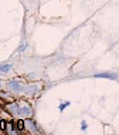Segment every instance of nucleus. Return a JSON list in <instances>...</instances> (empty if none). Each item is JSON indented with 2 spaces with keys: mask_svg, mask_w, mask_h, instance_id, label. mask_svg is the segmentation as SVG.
<instances>
[{
  "mask_svg": "<svg viewBox=\"0 0 119 135\" xmlns=\"http://www.w3.org/2000/svg\"><path fill=\"white\" fill-rule=\"evenodd\" d=\"M9 86L11 87V88L13 89V90H15V91H20V90H21V86L20 85L18 82H16V81H12V82H10L9 83Z\"/></svg>",
  "mask_w": 119,
  "mask_h": 135,
  "instance_id": "2",
  "label": "nucleus"
},
{
  "mask_svg": "<svg viewBox=\"0 0 119 135\" xmlns=\"http://www.w3.org/2000/svg\"><path fill=\"white\" fill-rule=\"evenodd\" d=\"M68 105H69V103H65V104H64V105H61V106H59V109H61V110L62 111L66 107L68 106Z\"/></svg>",
  "mask_w": 119,
  "mask_h": 135,
  "instance_id": "7",
  "label": "nucleus"
},
{
  "mask_svg": "<svg viewBox=\"0 0 119 135\" xmlns=\"http://www.w3.org/2000/svg\"><path fill=\"white\" fill-rule=\"evenodd\" d=\"M17 127L20 131H22L24 129V122L23 120H19L18 121V123H17Z\"/></svg>",
  "mask_w": 119,
  "mask_h": 135,
  "instance_id": "5",
  "label": "nucleus"
},
{
  "mask_svg": "<svg viewBox=\"0 0 119 135\" xmlns=\"http://www.w3.org/2000/svg\"><path fill=\"white\" fill-rule=\"evenodd\" d=\"M94 77L96 78H107V79H111V80H116L117 76L115 74H111V73H103V74H95Z\"/></svg>",
  "mask_w": 119,
  "mask_h": 135,
  "instance_id": "1",
  "label": "nucleus"
},
{
  "mask_svg": "<svg viewBox=\"0 0 119 135\" xmlns=\"http://www.w3.org/2000/svg\"><path fill=\"white\" fill-rule=\"evenodd\" d=\"M85 128H86V123H85V122H83V126H82V129L83 130H85Z\"/></svg>",
  "mask_w": 119,
  "mask_h": 135,
  "instance_id": "8",
  "label": "nucleus"
},
{
  "mask_svg": "<svg viewBox=\"0 0 119 135\" xmlns=\"http://www.w3.org/2000/svg\"><path fill=\"white\" fill-rule=\"evenodd\" d=\"M0 128H1L2 130H6V121L2 120L1 122H0Z\"/></svg>",
  "mask_w": 119,
  "mask_h": 135,
  "instance_id": "6",
  "label": "nucleus"
},
{
  "mask_svg": "<svg viewBox=\"0 0 119 135\" xmlns=\"http://www.w3.org/2000/svg\"><path fill=\"white\" fill-rule=\"evenodd\" d=\"M12 65H0V73H7L11 70Z\"/></svg>",
  "mask_w": 119,
  "mask_h": 135,
  "instance_id": "3",
  "label": "nucleus"
},
{
  "mask_svg": "<svg viewBox=\"0 0 119 135\" xmlns=\"http://www.w3.org/2000/svg\"><path fill=\"white\" fill-rule=\"evenodd\" d=\"M20 114H23V115H29L30 114V109L29 107H22L19 111Z\"/></svg>",
  "mask_w": 119,
  "mask_h": 135,
  "instance_id": "4",
  "label": "nucleus"
}]
</instances>
